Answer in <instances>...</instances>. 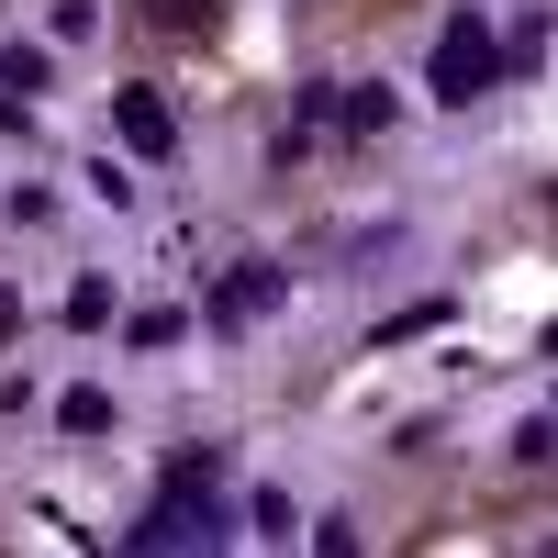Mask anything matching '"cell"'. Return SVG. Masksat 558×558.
Segmentation results:
<instances>
[{
    "label": "cell",
    "mask_w": 558,
    "mask_h": 558,
    "mask_svg": "<svg viewBox=\"0 0 558 558\" xmlns=\"http://www.w3.org/2000/svg\"><path fill=\"white\" fill-rule=\"evenodd\" d=\"M391 123V89H347V134H380Z\"/></svg>",
    "instance_id": "8fae6325"
},
{
    "label": "cell",
    "mask_w": 558,
    "mask_h": 558,
    "mask_svg": "<svg viewBox=\"0 0 558 558\" xmlns=\"http://www.w3.org/2000/svg\"><path fill=\"white\" fill-rule=\"evenodd\" d=\"M235 536V502H223V458L191 447V458H168V481L146 502V525H134L123 547H223Z\"/></svg>",
    "instance_id": "6da1fadb"
},
{
    "label": "cell",
    "mask_w": 558,
    "mask_h": 558,
    "mask_svg": "<svg viewBox=\"0 0 558 558\" xmlns=\"http://www.w3.org/2000/svg\"><path fill=\"white\" fill-rule=\"evenodd\" d=\"M246 536H302V514H291V492H246Z\"/></svg>",
    "instance_id": "ba28073f"
},
{
    "label": "cell",
    "mask_w": 558,
    "mask_h": 558,
    "mask_svg": "<svg viewBox=\"0 0 558 558\" xmlns=\"http://www.w3.org/2000/svg\"><path fill=\"white\" fill-rule=\"evenodd\" d=\"M179 336H191V313H168V302H146V313L123 324V347H146V357H157V347H179Z\"/></svg>",
    "instance_id": "8992f818"
},
{
    "label": "cell",
    "mask_w": 558,
    "mask_h": 558,
    "mask_svg": "<svg viewBox=\"0 0 558 558\" xmlns=\"http://www.w3.org/2000/svg\"><path fill=\"white\" fill-rule=\"evenodd\" d=\"M536 68H547V23L525 12V23H514V45H502V78H536Z\"/></svg>",
    "instance_id": "9c48e42d"
},
{
    "label": "cell",
    "mask_w": 558,
    "mask_h": 558,
    "mask_svg": "<svg viewBox=\"0 0 558 558\" xmlns=\"http://www.w3.org/2000/svg\"><path fill=\"white\" fill-rule=\"evenodd\" d=\"M502 78V34L481 23V12H447V34H436V68H425V89L458 112V101H481V89Z\"/></svg>",
    "instance_id": "7a4b0ae2"
},
{
    "label": "cell",
    "mask_w": 558,
    "mask_h": 558,
    "mask_svg": "<svg viewBox=\"0 0 558 558\" xmlns=\"http://www.w3.org/2000/svg\"><path fill=\"white\" fill-rule=\"evenodd\" d=\"M23 336V291H0V347H12Z\"/></svg>",
    "instance_id": "7c38bea8"
},
{
    "label": "cell",
    "mask_w": 558,
    "mask_h": 558,
    "mask_svg": "<svg viewBox=\"0 0 558 558\" xmlns=\"http://www.w3.org/2000/svg\"><path fill=\"white\" fill-rule=\"evenodd\" d=\"M112 134H123L146 168H168V157H179V112L157 101V89H123V101H112Z\"/></svg>",
    "instance_id": "3957f363"
},
{
    "label": "cell",
    "mask_w": 558,
    "mask_h": 558,
    "mask_svg": "<svg viewBox=\"0 0 558 558\" xmlns=\"http://www.w3.org/2000/svg\"><path fill=\"white\" fill-rule=\"evenodd\" d=\"M146 23H168V34H202V23H213V0H146Z\"/></svg>",
    "instance_id": "30bf717a"
},
{
    "label": "cell",
    "mask_w": 558,
    "mask_h": 558,
    "mask_svg": "<svg viewBox=\"0 0 558 558\" xmlns=\"http://www.w3.org/2000/svg\"><path fill=\"white\" fill-rule=\"evenodd\" d=\"M279 291H291L279 268H223V279H213V324H223V336H246V313H268Z\"/></svg>",
    "instance_id": "277c9868"
},
{
    "label": "cell",
    "mask_w": 558,
    "mask_h": 558,
    "mask_svg": "<svg viewBox=\"0 0 558 558\" xmlns=\"http://www.w3.org/2000/svg\"><path fill=\"white\" fill-rule=\"evenodd\" d=\"M57 425H68V436H101V425H112V391H89V380L57 391Z\"/></svg>",
    "instance_id": "52a82bcc"
},
{
    "label": "cell",
    "mask_w": 558,
    "mask_h": 558,
    "mask_svg": "<svg viewBox=\"0 0 558 558\" xmlns=\"http://www.w3.org/2000/svg\"><path fill=\"white\" fill-rule=\"evenodd\" d=\"M0 89H12V101H45V89H57V57H45V45H0Z\"/></svg>",
    "instance_id": "5b68a950"
}]
</instances>
